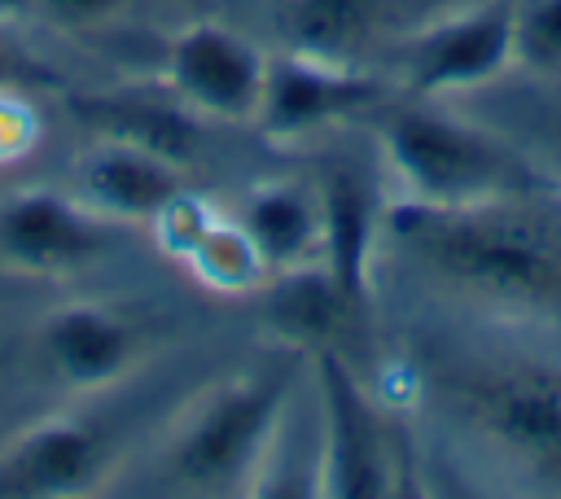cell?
Masks as SVG:
<instances>
[{"instance_id": "7c38bea8", "label": "cell", "mask_w": 561, "mask_h": 499, "mask_svg": "<svg viewBox=\"0 0 561 499\" xmlns=\"http://www.w3.org/2000/svg\"><path fill=\"white\" fill-rule=\"evenodd\" d=\"M136 350H140V337L114 306L66 302L48 311L39 324L44 363L75 390L114 385L136 363Z\"/></svg>"}, {"instance_id": "ba28073f", "label": "cell", "mask_w": 561, "mask_h": 499, "mask_svg": "<svg viewBox=\"0 0 561 499\" xmlns=\"http://www.w3.org/2000/svg\"><path fill=\"white\" fill-rule=\"evenodd\" d=\"M171 88L193 109L224 123H254L267 79V57L237 31L219 22H193L175 35L167 57Z\"/></svg>"}, {"instance_id": "8992f818", "label": "cell", "mask_w": 561, "mask_h": 499, "mask_svg": "<svg viewBox=\"0 0 561 499\" xmlns=\"http://www.w3.org/2000/svg\"><path fill=\"white\" fill-rule=\"evenodd\" d=\"M316 381L324 403V481L333 499H381L390 490V446L386 429L351 376L346 359L329 346L316 350Z\"/></svg>"}, {"instance_id": "ac0fdd59", "label": "cell", "mask_w": 561, "mask_h": 499, "mask_svg": "<svg viewBox=\"0 0 561 499\" xmlns=\"http://www.w3.org/2000/svg\"><path fill=\"white\" fill-rule=\"evenodd\" d=\"M39 144V118L18 96V88H0V166L22 162Z\"/></svg>"}, {"instance_id": "4fadbf2b", "label": "cell", "mask_w": 561, "mask_h": 499, "mask_svg": "<svg viewBox=\"0 0 561 499\" xmlns=\"http://www.w3.org/2000/svg\"><path fill=\"white\" fill-rule=\"evenodd\" d=\"M79 193L105 219H149L153 223V214L167 210L184 193V179L167 149L136 140V136H114L83 158Z\"/></svg>"}, {"instance_id": "ffe728a7", "label": "cell", "mask_w": 561, "mask_h": 499, "mask_svg": "<svg viewBox=\"0 0 561 499\" xmlns=\"http://www.w3.org/2000/svg\"><path fill=\"white\" fill-rule=\"evenodd\" d=\"M39 83V79H48L39 66H31L18 48H13V39L4 35V18H0V88H22V83Z\"/></svg>"}, {"instance_id": "8fae6325", "label": "cell", "mask_w": 561, "mask_h": 499, "mask_svg": "<svg viewBox=\"0 0 561 499\" xmlns=\"http://www.w3.org/2000/svg\"><path fill=\"white\" fill-rule=\"evenodd\" d=\"M377 236L373 184L359 166H329L320 179V271L337 289L351 315L368 306V263Z\"/></svg>"}, {"instance_id": "30bf717a", "label": "cell", "mask_w": 561, "mask_h": 499, "mask_svg": "<svg viewBox=\"0 0 561 499\" xmlns=\"http://www.w3.org/2000/svg\"><path fill=\"white\" fill-rule=\"evenodd\" d=\"M105 468V433L75 416L39 420L0 451V499H61Z\"/></svg>"}, {"instance_id": "5b68a950", "label": "cell", "mask_w": 561, "mask_h": 499, "mask_svg": "<svg viewBox=\"0 0 561 499\" xmlns=\"http://www.w3.org/2000/svg\"><path fill=\"white\" fill-rule=\"evenodd\" d=\"M513 13L517 0H482L421 31L408 48L412 96L434 101L500 79L513 66Z\"/></svg>"}, {"instance_id": "9c48e42d", "label": "cell", "mask_w": 561, "mask_h": 499, "mask_svg": "<svg viewBox=\"0 0 561 499\" xmlns=\"http://www.w3.org/2000/svg\"><path fill=\"white\" fill-rule=\"evenodd\" d=\"M377 101H381V88L368 74H355L351 66L320 61V57L289 48L285 57L267 61L263 101H259L254 123L272 140H294L316 127L342 123Z\"/></svg>"}, {"instance_id": "3957f363", "label": "cell", "mask_w": 561, "mask_h": 499, "mask_svg": "<svg viewBox=\"0 0 561 499\" xmlns=\"http://www.w3.org/2000/svg\"><path fill=\"white\" fill-rule=\"evenodd\" d=\"M294 381V363H272L215 385L171 442V477L202 495L241 490L285 416Z\"/></svg>"}, {"instance_id": "277c9868", "label": "cell", "mask_w": 561, "mask_h": 499, "mask_svg": "<svg viewBox=\"0 0 561 499\" xmlns=\"http://www.w3.org/2000/svg\"><path fill=\"white\" fill-rule=\"evenodd\" d=\"M469 416L491 446L561 490V368H491L469 385Z\"/></svg>"}, {"instance_id": "d6986e66", "label": "cell", "mask_w": 561, "mask_h": 499, "mask_svg": "<svg viewBox=\"0 0 561 499\" xmlns=\"http://www.w3.org/2000/svg\"><path fill=\"white\" fill-rule=\"evenodd\" d=\"M61 22H75V26H92V22H105L114 13L127 9V0H44Z\"/></svg>"}, {"instance_id": "6da1fadb", "label": "cell", "mask_w": 561, "mask_h": 499, "mask_svg": "<svg viewBox=\"0 0 561 499\" xmlns=\"http://www.w3.org/2000/svg\"><path fill=\"white\" fill-rule=\"evenodd\" d=\"M386 223L421 267L478 302L513 311L561 302V241L543 219L522 210V197L469 206L403 201Z\"/></svg>"}, {"instance_id": "52a82bcc", "label": "cell", "mask_w": 561, "mask_h": 499, "mask_svg": "<svg viewBox=\"0 0 561 499\" xmlns=\"http://www.w3.org/2000/svg\"><path fill=\"white\" fill-rule=\"evenodd\" d=\"M105 250V214L57 188H22L0 201V263L26 276L83 271Z\"/></svg>"}, {"instance_id": "44dd1931", "label": "cell", "mask_w": 561, "mask_h": 499, "mask_svg": "<svg viewBox=\"0 0 561 499\" xmlns=\"http://www.w3.org/2000/svg\"><path fill=\"white\" fill-rule=\"evenodd\" d=\"M31 9V0H0V18L9 22V18H18V13H26Z\"/></svg>"}, {"instance_id": "7402d4cb", "label": "cell", "mask_w": 561, "mask_h": 499, "mask_svg": "<svg viewBox=\"0 0 561 499\" xmlns=\"http://www.w3.org/2000/svg\"><path fill=\"white\" fill-rule=\"evenodd\" d=\"M557 171H561V144H557Z\"/></svg>"}, {"instance_id": "5bb4252c", "label": "cell", "mask_w": 561, "mask_h": 499, "mask_svg": "<svg viewBox=\"0 0 561 499\" xmlns=\"http://www.w3.org/2000/svg\"><path fill=\"white\" fill-rule=\"evenodd\" d=\"M237 223L245 228L267 271H294L307 267V258L320 245V197L294 184H272L245 201Z\"/></svg>"}, {"instance_id": "9a60e30c", "label": "cell", "mask_w": 561, "mask_h": 499, "mask_svg": "<svg viewBox=\"0 0 561 499\" xmlns=\"http://www.w3.org/2000/svg\"><path fill=\"white\" fill-rule=\"evenodd\" d=\"M390 0H289L285 4V39L294 53L351 66V57L368 44Z\"/></svg>"}, {"instance_id": "e0dca14e", "label": "cell", "mask_w": 561, "mask_h": 499, "mask_svg": "<svg viewBox=\"0 0 561 499\" xmlns=\"http://www.w3.org/2000/svg\"><path fill=\"white\" fill-rule=\"evenodd\" d=\"M513 61L539 74H561V0H517Z\"/></svg>"}, {"instance_id": "2e32d148", "label": "cell", "mask_w": 561, "mask_h": 499, "mask_svg": "<svg viewBox=\"0 0 561 499\" xmlns=\"http://www.w3.org/2000/svg\"><path fill=\"white\" fill-rule=\"evenodd\" d=\"M184 263H193V271L210 285V289H224V293H237V289H250L263 280V258L259 250L250 245L245 228L241 223H219L210 219L202 228V236L188 245Z\"/></svg>"}, {"instance_id": "7a4b0ae2", "label": "cell", "mask_w": 561, "mask_h": 499, "mask_svg": "<svg viewBox=\"0 0 561 499\" xmlns=\"http://www.w3.org/2000/svg\"><path fill=\"white\" fill-rule=\"evenodd\" d=\"M381 149L394 175L403 179L408 201L469 206V201L526 197L539 188L535 171L508 144L425 101L399 105L381 118Z\"/></svg>"}]
</instances>
